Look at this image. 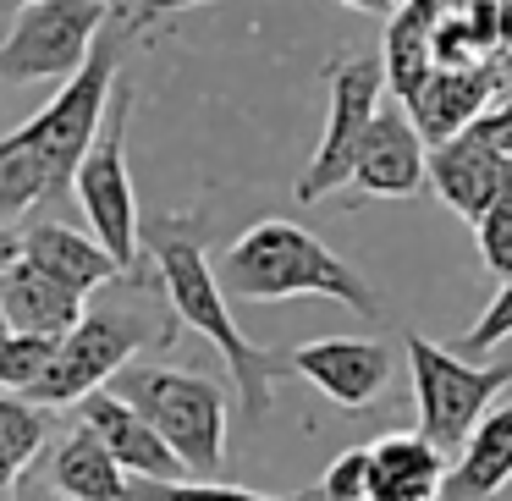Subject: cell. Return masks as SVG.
I'll use <instances>...</instances> for the list:
<instances>
[{
  "label": "cell",
  "mask_w": 512,
  "mask_h": 501,
  "mask_svg": "<svg viewBox=\"0 0 512 501\" xmlns=\"http://www.w3.org/2000/svg\"><path fill=\"white\" fill-rule=\"evenodd\" d=\"M408 369H413V402H419V430L446 457L463 452L474 424L512 391V358L468 364V353L441 347L430 336H408Z\"/></svg>",
  "instance_id": "5"
},
{
  "label": "cell",
  "mask_w": 512,
  "mask_h": 501,
  "mask_svg": "<svg viewBox=\"0 0 512 501\" xmlns=\"http://www.w3.org/2000/svg\"><path fill=\"white\" fill-rule=\"evenodd\" d=\"M56 336H28V331H12L0 342V386L6 391H34L45 380L50 358H56Z\"/></svg>",
  "instance_id": "24"
},
{
  "label": "cell",
  "mask_w": 512,
  "mask_h": 501,
  "mask_svg": "<svg viewBox=\"0 0 512 501\" xmlns=\"http://www.w3.org/2000/svg\"><path fill=\"white\" fill-rule=\"evenodd\" d=\"M116 391L149 413V424L177 446V457L188 463L193 479L221 474L232 402L215 380L193 375V369H166V364H127L116 375Z\"/></svg>",
  "instance_id": "4"
},
{
  "label": "cell",
  "mask_w": 512,
  "mask_h": 501,
  "mask_svg": "<svg viewBox=\"0 0 512 501\" xmlns=\"http://www.w3.org/2000/svg\"><path fill=\"white\" fill-rule=\"evenodd\" d=\"M490 94H501V78L490 67H435L430 83L408 100V111L430 144H446L485 116Z\"/></svg>",
  "instance_id": "15"
},
{
  "label": "cell",
  "mask_w": 512,
  "mask_h": 501,
  "mask_svg": "<svg viewBox=\"0 0 512 501\" xmlns=\"http://www.w3.org/2000/svg\"><path fill=\"white\" fill-rule=\"evenodd\" d=\"M149 254H155L160 287H166L171 320L199 331L215 353L226 358L237 380V402H243V419H265L270 402H276V380L292 375V353H276V347H259L237 331L232 314V292H226L221 270L204 254V232L193 215H160L144 232Z\"/></svg>",
  "instance_id": "1"
},
{
  "label": "cell",
  "mask_w": 512,
  "mask_h": 501,
  "mask_svg": "<svg viewBox=\"0 0 512 501\" xmlns=\"http://www.w3.org/2000/svg\"><path fill=\"white\" fill-rule=\"evenodd\" d=\"M83 292H72L67 281H56L50 270H39L34 259H17L6 276H0V309L12 320V331H28V336H67L72 325L83 320Z\"/></svg>",
  "instance_id": "17"
},
{
  "label": "cell",
  "mask_w": 512,
  "mask_h": 501,
  "mask_svg": "<svg viewBox=\"0 0 512 501\" xmlns=\"http://www.w3.org/2000/svg\"><path fill=\"white\" fill-rule=\"evenodd\" d=\"M507 485H512V391H507V402H496L474 424L463 452L452 457L441 501H496Z\"/></svg>",
  "instance_id": "16"
},
{
  "label": "cell",
  "mask_w": 512,
  "mask_h": 501,
  "mask_svg": "<svg viewBox=\"0 0 512 501\" xmlns=\"http://www.w3.org/2000/svg\"><path fill=\"white\" fill-rule=\"evenodd\" d=\"M23 259H34L39 270H50V276L67 281L72 292H83V298L100 292V287H111L116 276H127L122 259H116L100 237L72 232V226H61V221H34L28 226L23 232Z\"/></svg>",
  "instance_id": "18"
},
{
  "label": "cell",
  "mask_w": 512,
  "mask_h": 501,
  "mask_svg": "<svg viewBox=\"0 0 512 501\" xmlns=\"http://www.w3.org/2000/svg\"><path fill=\"white\" fill-rule=\"evenodd\" d=\"M23 6H34V0H0V17H17Z\"/></svg>",
  "instance_id": "32"
},
{
  "label": "cell",
  "mask_w": 512,
  "mask_h": 501,
  "mask_svg": "<svg viewBox=\"0 0 512 501\" xmlns=\"http://www.w3.org/2000/svg\"><path fill=\"white\" fill-rule=\"evenodd\" d=\"M507 160L512 155H501L479 127H468V133H457V138L430 149V188L446 210L474 226L496 204L501 182H507Z\"/></svg>",
  "instance_id": "13"
},
{
  "label": "cell",
  "mask_w": 512,
  "mask_h": 501,
  "mask_svg": "<svg viewBox=\"0 0 512 501\" xmlns=\"http://www.w3.org/2000/svg\"><path fill=\"white\" fill-rule=\"evenodd\" d=\"M452 457L424 430H391L369 441V501H441Z\"/></svg>",
  "instance_id": "14"
},
{
  "label": "cell",
  "mask_w": 512,
  "mask_h": 501,
  "mask_svg": "<svg viewBox=\"0 0 512 501\" xmlns=\"http://www.w3.org/2000/svg\"><path fill=\"white\" fill-rule=\"evenodd\" d=\"M17 259H23V232H6V226H0V276H6Z\"/></svg>",
  "instance_id": "29"
},
{
  "label": "cell",
  "mask_w": 512,
  "mask_h": 501,
  "mask_svg": "<svg viewBox=\"0 0 512 501\" xmlns=\"http://www.w3.org/2000/svg\"><path fill=\"white\" fill-rule=\"evenodd\" d=\"M78 419L111 446L116 463L133 479H193L188 463L177 457V446H171L166 435L149 424V413L138 408L133 397H122V391H105V386L89 391V397L78 402Z\"/></svg>",
  "instance_id": "12"
},
{
  "label": "cell",
  "mask_w": 512,
  "mask_h": 501,
  "mask_svg": "<svg viewBox=\"0 0 512 501\" xmlns=\"http://www.w3.org/2000/svg\"><path fill=\"white\" fill-rule=\"evenodd\" d=\"M12 485H17V468H12V457L0 452V501L12 496Z\"/></svg>",
  "instance_id": "31"
},
{
  "label": "cell",
  "mask_w": 512,
  "mask_h": 501,
  "mask_svg": "<svg viewBox=\"0 0 512 501\" xmlns=\"http://www.w3.org/2000/svg\"><path fill=\"white\" fill-rule=\"evenodd\" d=\"M512 336V276H501L496 298L479 309V320L457 336V353H496L501 342Z\"/></svg>",
  "instance_id": "26"
},
{
  "label": "cell",
  "mask_w": 512,
  "mask_h": 501,
  "mask_svg": "<svg viewBox=\"0 0 512 501\" xmlns=\"http://www.w3.org/2000/svg\"><path fill=\"white\" fill-rule=\"evenodd\" d=\"M292 375L309 380L342 413H364L391 386V347L375 336H320L292 347Z\"/></svg>",
  "instance_id": "11"
},
{
  "label": "cell",
  "mask_w": 512,
  "mask_h": 501,
  "mask_svg": "<svg viewBox=\"0 0 512 501\" xmlns=\"http://www.w3.org/2000/svg\"><path fill=\"white\" fill-rule=\"evenodd\" d=\"M177 336V325H149V314L133 309H89L67 336H61L56 358H50L45 380H39L28 397L45 402V408H67V402H83L89 391H100L105 380H116L133 353H144L149 342L166 347Z\"/></svg>",
  "instance_id": "6"
},
{
  "label": "cell",
  "mask_w": 512,
  "mask_h": 501,
  "mask_svg": "<svg viewBox=\"0 0 512 501\" xmlns=\"http://www.w3.org/2000/svg\"><path fill=\"white\" fill-rule=\"evenodd\" d=\"M127 501H320V490L270 496V490H243V485H221V479H133Z\"/></svg>",
  "instance_id": "22"
},
{
  "label": "cell",
  "mask_w": 512,
  "mask_h": 501,
  "mask_svg": "<svg viewBox=\"0 0 512 501\" xmlns=\"http://www.w3.org/2000/svg\"><path fill=\"white\" fill-rule=\"evenodd\" d=\"M452 0H402L397 12L386 17V83L402 105L430 83L435 72V34H441Z\"/></svg>",
  "instance_id": "19"
},
{
  "label": "cell",
  "mask_w": 512,
  "mask_h": 501,
  "mask_svg": "<svg viewBox=\"0 0 512 501\" xmlns=\"http://www.w3.org/2000/svg\"><path fill=\"white\" fill-rule=\"evenodd\" d=\"M50 485L67 501H127L133 474H127L111 446L78 419V430H72L67 441H61V452L50 457Z\"/></svg>",
  "instance_id": "20"
},
{
  "label": "cell",
  "mask_w": 512,
  "mask_h": 501,
  "mask_svg": "<svg viewBox=\"0 0 512 501\" xmlns=\"http://www.w3.org/2000/svg\"><path fill=\"white\" fill-rule=\"evenodd\" d=\"M342 6H353V12H369V17H391L402 0H342Z\"/></svg>",
  "instance_id": "30"
},
{
  "label": "cell",
  "mask_w": 512,
  "mask_h": 501,
  "mask_svg": "<svg viewBox=\"0 0 512 501\" xmlns=\"http://www.w3.org/2000/svg\"><path fill=\"white\" fill-rule=\"evenodd\" d=\"M6 336H12V320H6V309H0V342H6Z\"/></svg>",
  "instance_id": "33"
},
{
  "label": "cell",
  "mask_w": 512,
  "mask_h": 501,
  "mask_svg": "<svg viewBox=\"0 0 512 501\" xmlns=\"http://www.w3.org/2000/svg\"><path fill=\"white\" fill-rule=\"evenodd\" d=\"M386 89L391 83L380 56H336L325 67V133H320V149L309 155V166H303L298 188H292L298 204H320L331 188L353 182L358 144H364Z\"/></svg>",
  "instance_id": "8"
},
{
  "label": "cell",
  "mask_w": 512,
  "mask_h": 501,
  "mask_svg": "<svg viewBox=\"0 0 512 501\" xmlns=\"http://www.w3.org/2000/svg\"><path fill=\"white\" fill-rule=\"evenodd\" d=\"M221 281L243 303H287V298H331L353 309L358 320H380V292L369 276H358L336 248H325L298 221H254L232 248L221 254Z\"/></svg>",
  "instance_id": "2"
},
{
  "label": "cell",
  "mask_w": 512,
  "mask_h": 501,
  "mask_svg": "<svg viewBox=\"0 0 512 501\" xmlns=\"http://www.w3.org/2000/svg\"><path fill=\"white\" fill-rule=\"evenodd\" d=\"M474 243L490 276H512V160H507V182H501L496 204L474 221Z\"/></svg>",
  "instance_id": "25"
},
{
  "label": "cell",
  "mask_w": 512,
  "mask_h": 501,
  "mask_svg": "<svg viewBox=\"0 0 512 501\" xmlns=\"http://www.w3.org/2000/svg\"><path fill=\"white\" fill-rule=\"evenodd\" d=\"M111 0H34L0 39V83H67L100 45Z\"/></svg>",
  "instance_id": "7"
},
{
  "label": "cell",
  "mask_w": 512,
  "mask_h": 501,
  "mask_svg": "<svg viewBox=\"0 0 512 501\" xmlns=\"http://www.w3.org/2000/svg\"><path fill=\"white\" fill-rule=\"evenodd\" d=\"M430 138L419 133L413 111H402L397 94H386L369 122L364 144L353 160V188L369 199H413V193L430 182Z\"/></svg>",
  "instance_id": "10"
},
{
  "label": "cell",
  "mask_w": 512,
  "mask_h": 501,
  "mask_svg": "<svg viewBox=\"0 0 512 501\" xmlns=\"http://www.w3.org/2000/svg\"><path fill=\"white\" fill-rule=\"evenodd\" d=\"M127 122H133V89L116 83L105 127L94 138V149L83 155L72 193H78L83 215H89V232L122 259V270H138L144 221H138V193H133V171H127Z\"/></svg>",
  "instance_id": "9"
},
{
  "label": "cell",
  "mask_w": 512,
  "mask_h": 501,
  "mask_svg": "<svg viewBox=\"0 0 512 501\" xmlns=\"http://www.w3.org/2000/svg\"><path fill=\"white\" fill-rule=\"evenodd\" d=\"M188 6H210V0H138L133 12L122 17L127 28H149L155 17H171V12H188Z\"/></svg>",
  "instance_id": "28"
},
{
  "label": "cell",
  "mask_w": 512,
  "mask_h": 501,
  "mask_svg": "<svg viewBox=\"0 0 512 501\" xmlns=\"http://www.w3.org/2000/svg\"><path fill=\"white\" fill-rule=\"evenodd\" d=\"M45 199H50L45 171L34 166V155L23 149V138L6 133L0 138V215H28Z\"/></svg>",
  "instance_id": "23"
},
{
  "label": "cell",
  "mask_w": 512,
  "mask_h": 501,
  "mask_svg": "<svg viewBox=\"0 0 512 501\" xmlns=\"http://www.w3.org/2000/svg\"><path fill=\"white\" fill-rule=\"evenodd\" d=\"M127 34H138V28L122 23V34H105L100 45H94V56L83 61L67 83H61L56 100L17 127L23 149L34 155V166L45 171L50 199L78 182L83 155H89L94 138H100L105 111H111V94H116V83H122V45H127Z\"/></svg>",
  "instance_id": "3"
},
{
  "label": "cell",
  "mask_w": 512,
  "mask_h": 501,
  "mask_svg": "<svg viewBox=\"0 0 512 501\" xmlns=\"http://www.w3.org/2000/svg\"><path fill=\"white\" fill-rule=\"evenodd\" d=\"M28 501H61V496H28Z\"/></svg>",
  "instance_id": "34"
},
{
  "label": "cell",
  "mask_w": 512,
  "mask_h": 501,
  "mask_svg": "<svg viewBox=\"0 0 512 501\" xmlns=\"http://www.w3.org/2000/svg\"><path fill=\"white\" fill-rule=\"evenodd\" d=\"M320 501H369V446L342 452L331 468L320 474Z\"/></svg>",
  "instance_id": "27"
},
{
  "label": "cell",
  "mask_w": 512,
  "mask_h": 501,
  "mask_svg": "<svg viewBox=\"0 0 512 501\" xmlns=\"http://www.w3.org/2000/svg\"><path fill=\"white\" fill-rule=\"evenodd\" d=\"M45 446H50V408H45V402H34L28 391H6V386H0V452L12 457L17 474H28Z\"/></svg>",
  "instance_id": "21"
}]
</instances>
